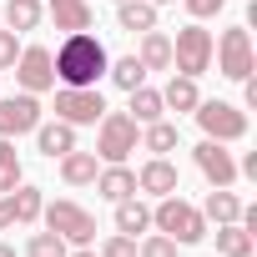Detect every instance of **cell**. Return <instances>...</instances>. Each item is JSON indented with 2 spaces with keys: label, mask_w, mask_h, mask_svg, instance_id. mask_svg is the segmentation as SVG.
<instances>
[{
  "label": "cell",
  "mask_w": 257,
  "mask_h": 257,
  "mask_svg": "<svg viewBox=\"0 0 257 257\" xmlns=\"http://www.w3.org/2000/svg\"><path fill=\"white\" fill-rule=\"evenodd\" d=\"M182 147V132H177V121H152V126H142V152H152V157H172Z\"/></svg>",
  "instance_id": "cell-24"
},
{
  "label": "cell",
  "mask_w": 257,
  "mask_h": 257,
  "mask_svg": "<svg viewBox=\"0 0 257 257\" xmlns=\"http://www.w3.org/2000/svg\"><path fill=\"white\" fill-rule=\"evenodd\" d=\"M132 152H142V126L126 116V111H111L96 121V157L101 162H126Z\"/></svg>",
  "instance_id": "cell-4"
},
{
  "label": "cell",
  "mask_w": 257,
  "mask_h": 257,
  "mask_svg": "<svg viewBox=\"0 0 257 257\" xmlns=\"http://www.w3.org/2000/svg\"><path fill=\"white\" fill-rule=\"evenodd\" d=\"M11 71H16V86L31 91V96L56 91V66H51V51L46 46H21V56H16Z\"/></svg>",
  "instance_id": "cell-9"
},
{
  "label": "cell",
  "mask_w": 257,
  "mask_h": 257,
  "mask_svg": "<svg viewBox=\"0 0 257 257\" xmlns=\"http://www.w3.org/2000/svg\"><path fill=\"white\" fill-rule=\"evenodd\" d=\"M0 257H16V247H11V242H0Z\"/></svg>",
  "instance_id": "cell-36"
},
{
  "label": "cell",
  "mask_w": 257,
  "mask_h": 257,
  "mask_svg": "<svg viewBox=\"0 0 257 257\" xmlns=\"http://www.w3.org/2000/svg\"><path fill=\"white\" fill-rule=\"evenodd\" d=\"M157 11H162V6H152V0H121V6H116V26L132 31V36L157 31Z\"/></svg>",
  "instance_id": "cell-22"
},
{
  "label": "cell",
  "mask_w": 257,
  "mask_h": 257,
  "mask_svg": "<svg viewBox=\"0 0 257 257\" xmlns=\"http://www.w3.org/2000/svg\"><path fill=\"white\" fill-rule=\"evenodd\" d=\"M212 61H217V76L227 81H247L257 71V56H252V36L247 26H227L217 41H212Z\"/></svg>",
  "instance_id": "cell-6"
},
{
  "label": "cell",
  "mask_w": 257,
  "mask_h": 257,
  "mask_svg": "<svg viewBox=\"0 0 257 257\" xmlns=\"http://www.w3.org/2000/svg\"><path fill=\"white\" fill-rule=\"evenodd\" d=\"M172 71L177 76H192V81L212 71V31L202 21H192V26H182L172 36Z\"/></svg>",
  "instance_id": "cell-5"
},
{
  "label": "cell",
  "mask_w": 257,
  "mask_h": 257,
  "mask_svg": "<svg viewBox=\"0 0 257 257\" xmlns=\"http://www.w3.org/2000/svg\"><path fill=\"white\" fill-rule=\"evenodd\" d=\"M56 162H61V182H66V187H91L96 172H101V157H96V152H81V147L66 152V157H56Z\"/></svg>",
  "instance_id": "cell-19"
},
{
  "label": "cell",
  "mask_w": 257,
  "mask_h": 257,
  "mask_svg": "<svg viewBox=\"0 0 257 257\" xmlns=\"http://www.w3.org/2000/svg\"><path fill=\"white\" fill-rule=\"evenodd\" d=\"M177 252H182V247H177L167 232H147V237L137 242V257H177Z\"/></svg>",
  "instance_id": "cell-30"
},
{
  "label": "cell",
  "mask_w": 257,
  "mask_h": 257,
  "mask_svg": "<svg viewBox=\"0 0 257 257\" xmlns=\"http://www.w3.org/2000/svg\"><path fill=\"white\" fill-rule=\"evenodd\" d=\"M16 56H21V36L0 26V71H11V66H16Z\"/></svg>",
  "instance_id": "cell-32"
},
{
  "label": "cell",
  "mask_w": 257,
  "mask_h": 257,
  "mask_svg": "<svg viewBox=\"0 0 257 257\" xmlns=\"http://www.w3.org/2000/svg\"><path fill=\"white\" fill-rule=\"evenodd\" d=\"M31 137H36V152H41L46 162H56V157L76 152V126H71V121H41Z\"/></svg>",
  "instance_id": "cell-14"
},
{
  "label": "cell",
  "mask_w": 257,
  "mask_h": 257,
  "mask_svg": "<svg viewBox=\"0 0 257 257\" xmlns=\"http://www.w3.org/2000/svg\"><path fill=\"white\" fill-rule=\"evenodd\" d=\"M132 56L147 66V76H152V71H172V36H167V31H142V46H137Z\"/></svg>",
  "instance_id": "cell-18"
},
{
  "label": "cell",
  "mask_w": 257,
  "mask_h": 257,
  "mask_svg": "<svg viewBox=\"0 0 257 257\" xmlns=\"http://www.w3.org/2000/svg\"><path fill=\"white\" fill-rule=\"evenodd\" d=\"M106 76H111V86H121V91H137V86H147V66H142L137 56H116V61L106 66Z\"/></svg>",
  "instance_id": "cell-27"
},
{
  "label": "cell",
  "mask_w": 257,
  "mask_h": 257,
  "mask_svg": "<svg viewBox=\"0 0 257 257\" xmlns=\"http://www.w3.org/2000/svg\"><path fill=\"white\" fill-rule=\"evenodd\" d=\"M41 222H46L66 247H96V217H91L81 202H71V197L46 202V207H41Z\"/></svg>",
  "instance_id": "cell-3"
},
{
  "label": "cell",
  "mask_w": 257,
  "mask_h": 257,
  "mask_svg": "<svg viewBox=\"0 0 257 257\" xmlns=\"http://www.w3.org/2000/svg\"><path fill=\"white\" fill-rule=\"evenodd\" d=\"M192 162H197V172L207 177V187H237V157L227 152V142H197L192 147Z\"/></svg>",
  "instance_id": "cell-11"
},
{
  "label": "cell",
  "mask_w": 257,
  "mask_h": 257,
  "mask_svg": "<svg viewBox=\"0 0 257 257\" xmlns=\"http://www.w3.org/2000/svg\"><path fill=\"white\" fill-rule=\"evenodd\" d=\"M21 182H26V172H21V152H16L11 137H0V197L16 192Z\"/></svg>",
  "instance_id": "cell-28"
},
{
  "label": "cell",
  "mask_w": 257,
  "mask_h": 257,
  "mask_svg": "<svg viewBox=\"0 0 257 257\" xmlns=\"http://www.w3.org/2000/svg\"><path fill=\"white\" fill-rule=\"evenodd\" d=\"M11 197V207H16V222L21 227H36L41 222V207H46V192L41 187H31V182H21L16 192H6Z\"/></svg>",
  "instance_id": "cell-25"
},
{
  "label": "cell",
  "mask_w": 257,
  "mask_h": 257,
  "mask_svg": "<svg viewBox=\"0 0 257 257\" xmlns=\"http://www.w3.org/2000/svg\"><path fill=\"white\" fill-rule=\"evenodd\" d=\"M111 6H121V0H111Z\"/></svg>",
  "instance_id": "cell-38"
},
{
  "label": "cell",
  "mask_w": 257,
  "mask_h": 257,
  "mask_svg": "<svg viewBox=\"0 0 257 257\" xmlns=\"http://www.w3.org/2000/svg\"><path fill=\"white\" fill-rule=\"evenodd\" d=\"M197 101H202V91H197V81H192V76H172V81L162 86V106H167V111H177V116H192V111H197Z\"/></svg>",
  "instance_id": "cell-23"
},
{
  "label": "cell",
  "mask_w": 257,
  "mask_h": 257,
  "mask_svg": "<svg viewBox=\"0 0 257 257\" xmlns=\"http://www.w3.org/2000/svg\"><path fill=\"white\" fill-rule=\"evenodd\" d=\"M152 6H177V0H152Z\"/></svg>",
  "instance_id": "cell-37"
},
{
  "label": "cell",
  "mask_w": 257,
  "mask_h": 257,
  "mask_svg": "<svg viewBox=\"0 0 257 257\" xmlns=\"http://www.w3.org/2000/svg\"><path fill=\"white\" fill-rule=\"evenodd\" d=\"M152 227H157V232H167L177 247H197V242L212 232V227H207V217H202L187 197H177V192H172V197H157V207H152Z\"/></svg>",
  "instance_id": "cell-2"
},
{
  "label": "cell",
  "mask_w": 257,
  "mask_h": 257,
  "mask_svg": "<svg viewBox=\"0 0 257 257\" xmlns=\"http://www.w3.org/2000/svg\"><path fill=\"white\" fill-rule=\"evenodd\" d=\"M46 116H41V96H31V91H16V96H0V137H26V132H36Z\"/></svg>",
  "instance_id": "cell-10"
},
{
  "label": "cell",
  "mask_w": 257,
  "mask_h": 257,
  "mask_svg": "<svg viewBox=\"0 0 257 257\" xmlns=\"http://www.w3.org/2000/svg\"><path fill=\"white\" fill-rule=\"evenodd\" d=\"M16 227V207H11V197H0V232H11Z\"/></svg>",
  "instance_id": "cell-34"
},
{
  "label": "cell",
  "mask_w": 257,
  "mask_h": 257,
  "mask_svg": "<svg viewBox=\"0 0 257 257\" xmlns=\"http://www.w3.org/2000/svg\"><path fill=\"white\" fill-rule=\"evenodd\" d=\"M46 21L61 36H76V31H91L96 11H91V0H46Z\"/></svg>",
  "instance_id": "cell-13"
},
{
  "label": "cell",
  "mask_w": 257,
  "mask_h": 257,
  "mask_svg": "<svg viewBox=\"0 0 257 257\" xmlns=\"http://www.w3.org/2000/svg\"><path fill=\"white\" fill-rule=\"evenodd\" d=\"M96 257H137V237H126V232H111V237L96 247Z\"/></svg>",
  "instance_id": "cell-31"
},
{
  "label": "cell",
  "mask_w": 257,
  "mask_h": 257,
  "mask_svg": "<svg viewBox=\"0 0 257 257\" xmlns=\"http://www.w3.org/2000/svg\"><path fill=\"white\" fill-rule=\"evenodd\" d=\"M257 232H247L242 222H222L217 227V257H252Z\"/></svg>",
  "instance_id": "cell-26"
},
{
  "label": "cell",
  "mask_w": 257,
  "mask_h": 257,
  "mask_svg": "<svg viewBox=\"0 0 257 257\" xmlns=\"http://www.w3.org/2000/svg\"><path fill=\"white\" fill-rule=\"evenodd\" d=\"M51 66H56V86H96L106 76L111 56H106V46L91 31H76V36H66L51 51Z\"/></svg>",
  "instance_id": "cell-1"
},
{
  "label": "cell",
  "mask_w": 257,
  "mask_h": 257,
  "mask_svg": "<svg viewBox=\"0 0 257 257\" xmlns=\"http://www.w3.org/2000/svg\"><path fill=\"white\" fill-rule=\"evenodd\" d=\"M126 116H132L137 126H152V121H162V116H167V106H162V91H157V86H137V91H126Z\"/></svg>",
  "instance_id": "cell-21"
},
{
  "label": "cell",
  "mask_w": 257,
  "mask_h": 257,
  "mask_svg": "<svg viewBox=\"0 0 257 257\" xmlns=\"http://www.w3.org/2000/svg\"><path fill=\"white\" fill-rule=\"evenodd\" d=\"M137 192H147V197H172V192H182L177 162H172V157H147L142 172H137Z\"/></svg>",
  "instance_id": "cell-12"
},
{
  "label": "cell",
  "mask_w": 257,
  "mask_h": 257,
  "mask_svg": "<svg viewBox=\"0 0 257 257\" xmlns=\"http://www.w3.org/2000/svg\"><path fill=\"white\" fill-rule=\"evenodd\" d=\"M197 126H202V137L207 142H242L247 137V111L242 106H232V101H197Z\"/></svg>",
  "instance_id": "cell-7"
},
{
  "label": "cell",
  "mask_w": 257,
  "mask_h": 257,
  "mask_svg": "<svg viewBox=\"0 0 257 257\" xmlns=\"http://www.w3.org/2000/svg\"><path fill=\"white\" fill-rule=\"evenodd\" d=\"M106 202H121V197H132L137 192V172L126 167V162H101V172H96V182H91Z\"/></svg>",
  "instance_id": "cell-15"
},
{
  "label": "cell",
  "mask_w": 257,
  "mask_h": 257,
  "mask_svg": "<svg viewBox=\"0 0 257 257\" xmlns=\"http://www.w3.org/2000/svg\"><path fill=\"white\" fill-rule=\"evenodd\" d=\"M111 207H116V232H126V237H137V232H152V207L142 202V192L121 197V202H111Z\"/></svg>",
  "instance_id": "cell-20"
},
{
  "label": "cell",
  "mask_w": 257,
  "mask_h": 257,
  "mask_svg": "<svg viewBox=\"0 0 257 257\" xmlns=\"http://www.w3.org/2000/svg\"><path fill=\"white\" fill-rule=\"evenodd\" d=\"M66 257H96V247H71Z\"/></svg>",
  "instance_id": "cell-35"
},
{
  "label": "cell",
  "mask_w": 257,
  "mask_h": 257,
  "mask_svg": "<svg viewBox=\"0 0 257 257\" xmlns=\"http://www.w3.org/2000/svg\"><path fill=\"white\" fill-rule=\"evenodd\" d=\"M41 21H46V0H6L0 6V26L16 36H31Z\"/></svg>",
  "instance_id": "cell-16"
},
{
  "label": "cell",
  "mask_w": 257,
  "mask_h": 257,
  "mask_svg": "<svg viewBox=\"0 0 257 257\" xmlns=\"http://www.w3.org/2000/svg\"><path fill=\"white\" fill-rule=\"evenodd\" d=\"M101 116H106V96L96 86H56V121L96 126Z\"/></svg>",
  "instance_id": "cell-8"
},
{
  "label": "cell",
  "mask_w": 257,
  "mask_h": 257,
  "mask_svg": "<svg viewBox=\"0 0 257 257\" xmlns=\"http://www.w3.org/2000/svg\"><path fill=\"white\" fill-rule=\"evenodd\" d=\"M182 6H187L192 21H207V16H217V11L227 6V0H182Z\"/></svg>",
  "instance_id": "cell-33"
},
{
  "label": "cell",
  "mask_w": 257,
  "mask_h": 257,
  "mask_svg": "<svg viewBox=\"0 0 257 257\" xmlns=\"http://www.w3.org/2000/svg\"><path fill=\"white\" fill-rule=\"evenodd\" d=\"M66 252H71V247H66L51 227H46V232H31V242H26V257H66Z\"/></svg>",
  "instance_id": "cell-29"
},
{
  "label": "cell",
  "mask_w": 257,
  "mask_h": 257,
  "mask_svg": "<svg viewBox=\"0 0 257 257\" xmlns=\"http://www.w3.org/2000/svg\"><path fill=\"white\" fill-rule=\"evenodd\" d=\"M242 207H247V202H242L232 187H212V192L202 197V207H197V212L207 217V227H222V222H237V217H242Z\"/></svg>",
  "instance_id": "cell-17"
}]
</instances>
